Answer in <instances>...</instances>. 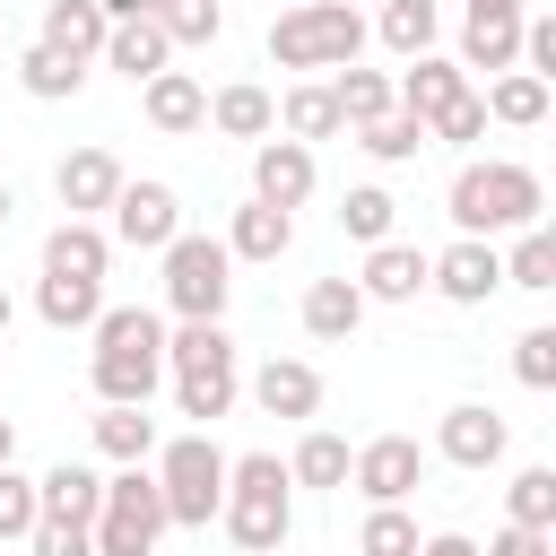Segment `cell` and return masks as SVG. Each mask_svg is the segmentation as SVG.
Masks as SVG:
<instances>
[{"mask_svg": "<svg viewBox=\"0 0 556 556\" xmlns=\"http://www.w3.org/2000/svg\"><path fill=\"white\" fill-rule=\"evenodd\" d=\"M87 330H96V356H87L96 400L148 408V400H156V382H165V321H156L148 304H104Z\"/></svg>", "mask_w": 556, "mask_h": 556, "instance_id": "1", "label": "cell"}, {"mask_svg": "<svg viewBox=\"0 0 556 556\" xmlns=\"http://www.w3.org/2000/svg\"><path fill=\"white\" fill-rule=\"evenodd\" d=\"M217 521H226V539H235L243 556H278L287 530H295V478H287V460H278V452L226 460V504H217Z\"/></svg>", "mask_w": 556, "mask_h": 556, "instance_id": "2", "label": "cell"}, {"mask_svg": "<svg viewBox=\"0 0 556 556\" xmlns=\"http://www.w3.org/2000/svg\"><path fill=\"white\" fill-rule=\"evenodd\" d=\"M539 208H547V191H539V174L530 165H513V156H486V165H460L452 174V226L460 235H521V226H539Z\"/></svg>", "mask_w": 556, "mask_h": 556, "instance_id": "3", "label": "cell"}, {"mask_svg": "<svg viewBox=\"0 0 556 556\" xmlns=\"http://www.w3.org/2000/svg\"><path fill=\"white\" fill-rule=\"evenodd\" d=\"M165 374H174V408L182 417H226L235 408V391H243V374H235V339H226V321H182V330H165Z\"/></svg>", "mask_w": 556, "mask_h": 556, "instance_id": "4", "label": "cell"}, {"mask_svg": "<svg viewBox=\"0 0 556 556\" xmlns=\"http://www.w3.org/2000/svg\"><path fill=\"white\" fill-rule=\"evenodd\" d=\"M165 530H174V521H165L156 469H148V460H122V469L104 478V504H96V521H87L96 556H156V539H165Z\"/></svg>", "mask_w": 556, "mask_h": 556, "instance_id": "5", "label": "cell"}, {"mask_svg": "<svg viewBox=\"0 0 556 556\" xmlns=\"http://www.w3.org/2000/svg\"><path fill=\"white\" fill-rule=\"evenodd\" d=\"M356 52H365V17L348 0H295L269 26V61L278 70H348Z\"/></svg>", "mask_w": 556, "mask_h": 556, "instance_id": "6", "label": "cell"}, {"mask_svg": "<svg viewBox=\"0 0 556 556\" xmlns=\"http://www.w3.org/2000/svg\"><path fill=\"white\" fill-rule=\"evenodd\" d=\"M156 495H165V521H174V530H208L217 504H226V452H217L208 434L156 443Z\"/></svg>", "mask_w": 556, "mask_h": 556, "instance_id": "7", "label": "cell"}, {"mask_svg": "<svg viewBox=\"0 0 556 556\" xmlns=\"http://www.w3.org/2000/svg\"><path fill=\"white\" fill-rule=\"evenodd\" d=\"M226 295H235V252L226 235H174L165 243V304L182 321H226Z\"/></svg>", "mask_w": 556, "mask_h": 556, "instance_id": "8", "label": "cell"}, {"mask_svg": "<svg viewBox=\"0 0 556 556\" xmlns=\"http://www.w3.org/2000/svg\"><path fill=\"white\" fill-rule=\"evenodd\" d=\"M417 478H426L417 434H374V443H356V452H348V486H356L365 504H408V495H417Z\"/></svg>", "mask_w": 556, "mask_h": 556, "instance_id": "9", "label": "cell"}, {"mask_svg": "<svg viewBox=\"0 0 556 556\" xmlns=\"http://www.w3.org/2000/svg\"><path fill=\"white\" fill-rule=\"evenodd\" d=\"M521 17L530 0H469L460 9V70H521Z\"/></svg>", "mask_w": 556, "mask_h": 556, "instance_id": "10", "label": "cell"}, {"mask_svg": "<svg viewBox=\"0 0 556 556\" xmlns=\"http://www.w3.org/2000/svg\"><path fill=\"white\" fill-rule=\"evenodd\" d=\"M426 287H434L443 304H486V295L504 287V252H495L486 235H460L452 252H426Z\"/></svg>", "mask_w": 556, "mask_h": 556, "instance_id": "11", "label": "cell"}, {"mask_svg": "<svg viewBox=\"0 0 556 556\" xmlns=\"http://www.w3.org/2000/svg\"><path fill=\"white\" fill-rule=\"evenodd\" d=\"M113 235H122L130 252H165V243L182 235L174 182H122V191H113Z\"/></svg>", "mask_w": 556, "mask_h": 556, "instance_id": "12", "label": "cell"}, {"mask_svg": "<svg viewBox=\"0 0 556 556\" xmlns=\"http://www.w3.org/2000/svg\"><path fill=\"white\" fill-rule=\"evenodd\" d=\"M504 443H513V426H504L486 400H460V408H443V426H434V452H443L452 469H495Z\"/></svg>", "mask_w": 556, "mask_h": 556, "instance_id": "13", "label": "cell"}, {"mask_svg": "<svg viewBox=\"0 0 556 556\" xmlns=\"http://www.w3.org/2000/svg\"><path fill=\"white\" fill-rule=\"evenodd\" d=\"M313 182H321V165H313L304 139H261V148H252V200H269V208H304Z\"/></svg>", "mask_w": 556, "mask_h": 556, "instance_id": "14", "label": "cell"}, {"mask_svg": "<svg viewBox=\"0 0 556 556\" xmlns=\"http://www.w3.org/2000/svg\"><path fill=\"white\" fill-rule=\"evenodd\" d=\"M356 295H365V304H417V295H426V252H417V243H400V235L365 243Z\"/></svg>", "mask_w": 556, "mask_h": 556, "instance_id": "15", "label": "cell"}, {"mask_svg": "<svg viewBox=\"0 0 556 556\" xmlns=\"http://www.w3.org/2000/svg\"><path fill=\"white\" fill-rule=\"evenodd\" d=\"M130 174H122V156L113 148H70L61 165H52V191H61V208L70 217H87V208H113V191H122Z\"/></svg>", "mask_w": 556, "mask_h": 556, "instance_id": "16", "label": "cell"}, {"mask_svg": "<svg viewBox=\"0 0 556 556\" xmlns=\"http://www.w3.org/2000/svg\"><path fill=\"white\" fill-rule=\"evenodd\" d=\"M452 96H469V70H460V61H443V52H417V61L391 78V104H400L408 122H434Z\"/></svg>", "mask_w": 556, "mask_h": 556, "instance_id": "17", "label": "cell"}, {"mask_svg": "<svg viewBox=\"0 0 556 556\" xmlns=\"http://www.w3.org/2000/svg\"><path fill=\"white\" fill-rule=\"evenodd\" d=\"M139 113H148L165 139H182V130L208 122V87H200L191 70H156V78H139Z\"/></svg>", "mask_w": 556, "mask_h": 556, "instance_id": "18", "label": "cell"}, {"mask_svg": "<svg viewBox=\"0 0 556 556\" xmlns=\"http://www.w3.org/2000/svg\"><path fill=\"white\" fill-rule=\"evenodd\" d=\"M96 61H113V70H122V78L139 87V78H156V70L174 61V43H165V26H156V17H113V26H104V52H96Z\"/></svg>", "mask_w": 556, "mask_h": 556, "instance_id": "19", "label": "cell"}, {"mask_svg": "<svg viewBox=\"0 0 556 556\" xmlns=\"http://www.w3.org/2000/svg\"><path fill=\"white\" fill-rule=\"evenodd\" d=\"M104 261H113V235L96 217H61L43 235V269H61V278H104Z\"/></svg>", "mask_w": 556, "mask_h": 556, "instance_id": "20", "label": "cell"}, {"mask_svg": "<svg viewBox=\"0 0 556 556\" xmlns=\"http://www.w3.org/2000/svg\"><path fill=\"white\" fill-rule=\"evenodd\" d=\"M252 400H261L269 417H313V408H321V374H313L304 356H269V365L252 374Z\"/></svg>", "mask_w": 556, "mask_h": 556, "instance_id": "21", "label": "cell"}, {"mask_svg": "<svg viewBox=\"0 0 556 556\" xmlns=\"http://www.w3.org/2000/svg\"><path fill=\"white\" fill-rule=\"evenodd\" d=\"M35 504H43V521H96V504H104V478L87 469V460H61V469H43L35 478Z\"/></svg>", "mask_w": 556, "mask_h": 556, "instance_id": "22", "label": "cell"}, {"mask_svg": "<svg viewBox=\"0 0 556 556\" xmlns=\"http://www.w3.org/2000/svg\"><path fill=\"white\" fill-rule=\"evenodd\" d=\"M104 26H113V17H104L96 0H43V35H35V43H52L61 61H96V52H104Z\"/></svg>", "mask_w": 556, "mask_h": 556, "instance_id": "23", "label": "cell"}, {"mask_svg": "<svg viewBox=\"0 0 556 556\" xmlns=\"http://www.w3.org/2000/svg\"><path fill=\"white\" fill-rule=\"evenodd\" d=\"M295 243V208H269V200H243L235 226H226V252L235 261H278Z\"/></svg>", "mask_w": 556, "mask_h": 556, "instance_id": "24", "label": "cell"}, {"mask_svg": "<svg viewBox=\"0 0 556 556\" xmlns=\"http://www.w3.org/2000/svg\"><path fill=\"white\" fill-rule=\"evenodd\" d=\"M208 122H217L226 139H269V130H278V96L252 87V78H235V87L208 96Z\"/></svg>", "mask_w": 556, "mask_h": 556, "instance_id": "25", "label": "cell"}, {"mask_svg": "<svg viewBox=\"0 0 556 556\" xmlns=\"http://www.w3.org/2000/svg\"><path fill=\"white\" fill-rule=\"evenodd\" d=\"M35 313H43L52 330H87V321L104 313V278H61V269H43V287H35Z\"/></svg>", "mask_w": 556, "mask_h": 556, "instance_id": "26", "label": "cell"}, {"mask_svg": "<svg viewBox=\"0 0 556 556\" xmlns=\"http://www.w3.org/2000/svg\"><path fill=\"white\" fill-rule=\"evenodd\" d=\"M356 321H365L356 278H313V287H304V330H313V339H356Z\"/></svg>", "mask_w": 556, "mask_h": 556, "instance_id": "27", "label": "cell"}, {"mask_svg": "<svg viewBox=\"0 0 556 556\" xmlns=\"http://www.w3.org/2000/svg\"><path fill=\"white\" fill-rule=\"evenodd\" d=\"M374 35H382L400 61H417V52H434V35H443V9H434V0H382Z\"/></svg>", "mask_w": 556, "mask_h": 556, "instance_id": "28", "label": "cell"}, {"mask_svg": "<svg viewBox=\"0 0 556 556\" xmlns=\"http://www.w3.org/2000/svg\"><path fill=\"white\" fill-rule=\"evenodd\" d=\"M17 87H26L35 104H61V96L87 87V61H61L52 43H26V52H17Z\"/></svg>", "mask_w": 556, "mask_h": 556, "instance_id": "29", "label": "cell"}, {"mask_svg": "<svg viewBox=\"0 0 556 556\" xmlns=\"http://www.w3.org/2000/svg\"><path fill=\"white\" fill-rule=\"evenodd\" d=\"M486 122H504V130L547 122V78H530V70H495V87H486Z\"/></svg>", "mask_w": 556, "mask_h": 556, "instance_id": "30", "label": "cell"}, {"mask_svg": "<svg viewBox=\"0 0 556 556\" xmlns=\"http://www.w3.org/2000/svg\"><path fill=\"white\" fill-rule=\"evenodd\" d=\"M278 130L287 139H339L348 122H339V104H330V78H313V87H287V104H278Z\"/></svg>", "mask_w": 556, "mask_h": 556, "instance_id": "31", "label": "cell"}, {"mask_svg": "<svg viewBox=\"0 0 556 556\" xmlns=\"http://www.w3.org/2000/svg\"><path fill=\"white\" fill-rule=\"evenodd\" d=\"M96 452H104V460H148V452H156V417L104 400V408H96Z\"/></svg>", "mask_w": 556, "mask_h": 556, "instance_id": "32", "label": "cell"}, {"mask_svg": "<svg viewBox=\"0 0 556 556\" xmlns=\"http://www.w3.org/2000/svg\"><path fill=\"white\" fill-rule=\"evenodd\" d=\"M148 17L165 26V43H174V52H182V43H191V52H208V43L226 35V0H156Z\"/></svg>", "mask_w": 556, "mask_h": 556, "instance_id": "33", "label": "cell"}, {"mask_svg": "<svg viewBox=\"0 0 556 556\" xmlns=\"http://www.w3.org/2000/svg\"><path fill=\"white\" fill-rule=\"evenodd\" d=\"M356 148H365L374 165H408V156L426 148V122H408V113L391 104V113H374V122H356Z\"/></svg>", "mask_w": 556, "mask_h": 556, "instance_id": "34", "label": "cell"}, {"mask_svg": "<svg viewBox=\"0 0 556 556\" xmlns=\"http://www.w3.org/2000/svg\"><path fill=\"white\" fill-rule=\"evenodd\" d=\"M504 287H521V295H547L556 287V235L547 226H521V243L504 252Z\"/></svg>", "mask_w": 556, "mask_h": 556, "instance_id": "35", "label": "cell"}, {"mask_svg": "<svg viewBox=\"0 0 556 556\" xmlns=\"http://www.w3.org/2000/svg\"><path fill=\"white\" fill-rule=\"evenodd\" d=\"M504 513H513L521 530H556V469H547V460L513 469V486H504Z\"/></svg>", "mask_w": 556, "mask_h": 556, "instance_id": "36", "label": "cell"}, {"mask_svg": "<svg viewBox=\"0 0 556 556\" xmlns=\"http://www.w3.org/2000/svg\"><path fill=\"white\" fill-rule=\"evenodd\" d=\"M330 104H339V122L356 130V122H374V113H391V78H382V70H356V61H348V70L330 78Z\"/></svg>", "mask_w": 556, "mask_h": 556, "instance_id": "37", "label": "cell"}, {"mask_svg": "<svg viewBox=\"0 0 556 556\" xmlns=\"http://www.w3.org/2000/svg\"><path fill=\"white\" fill-rule=\"evenodd\" d=\"M391 217H400V200H391L382 182H356V191L339 200V235H348V243H382Z\"/></svg>", "mask_w": 556, "mask_h": 556, "instance_id": "38", "label": "cell"}, {"mask_svg": "<svg viewBox=\"0 0 556 556\" xmlns=\"http://www.w3.org/2000/svg\"><path fill=\"white\" fill-rule=\"evenodd\" d=\"M287 478H295V486H348V443L313 426V434L287 452Z\"/></svg>", "mask_w": 556, "mask_h": 556, "instance_id": "39", "label": "cell"}, {"mask_svg": "<svg viewBox=\"0 0 556 556\" xmlns=\"http://www.w3.org/2000/svg\"><path fill=\"white\" fill-rule=\"evenodd\" d=\"M356 556H417V521L400 504H374L365 530H356Z\"/></svg>", "mask_w": 556, "mask_h": 556, "instance_id": "40", "label": "cell"}, {"mask_svg": "<svg viewBox=\"0 0 556 556\" xmlns=\"http://www.w3.org/2000/svg\"><path fill=\"white\" fill-rule=\"evenodd\" d=\"M426 139H443V148H469V139H486V96H452V104L426 122Z\"/></svg>", "mask_w": 556, "mask_h": 556, "instance_id": "41", "label": "cell"}, {"mask_svg": "<svg viewBox=\"0 0 556 556\" xmlns=\"http://www.w3.org/2000/svg\"><path fill=\"white\" fill-rule=\"evenodd\" d=\"M513 374H521L530 391H556V330H547V321L513 339Z\"/></svg>", "mask_w": 556, "mask_h": 556, "instance_id": "42", "label": "cell"}, {"mask_svg": "<svg viewBox=\"0 0 556 556\" xmlns=\"http://www.w3.org/2000/svg\"><path fill=\"white\" fill-rule=\"evenodd\" d=\"M43 521V504H35V478H17L9 460H0V539H26Z\"/></svg>", "mask_w": 556, "mask_h": 556, "instance_id": "43", "label": "cell"}, {"mask_svg": "<svg viewBox=\"0 0 556 556\" xmlns=\"http://www.w3.org/2000/svg\"><path fill=\"white\" fill-rule=\"evenodd\" d=\"M521 70L556 87V17H521Z\"/></svg>", "mask_w": 556, "mask_h": 556, "instance_id": "44", "label": "cell"}, {"mask_svg": "<svg viewBox=\"0 0 556 556\" xmlns=\"http://www.w3.org/2000/svg\"><path fill=\"white\" fill-rule=\"evenodd\" d=\"M26 547H35V556H96V539H87L78 521H35Z\"/></svg>", "mask_w": 556, "mask_h": 556, "instance_id": "45", "label": "cell"}, {"mask_svg": "<svg viewBox=\"0 0 556 556\" xmlns=\"http://www.w3.org/2000/svg\"><path fill=\"white\" fill-rule=\"evenodd\" d=\"M478 556H547V530H521V521H504V530H495Z\"/></svg>", "mask_w": 556, "mask_h": 556, "instance_id": "46", "label": "cell"}, {"mask_svg": "<svg viewBox=\"0 0 556 556\" xmlns=\"http://www.w3.org/2000/svg\"><path fill=\"white\" fill-rule=\"evenodd\" d=\"M417 556H478L460 530H434V539H417Z\"/></svg>", "mask_w": 556, "mask_h": 556, "instance_id": "47", "label": "cell"}, {"mask_svg": "<svg viewBox=\"0 0 556 556\" xmlns=\"http://www.w3.org/2000/svg\"><path fill=\"white\" fill-rule=\"evenodd\" d=\"M96 9H104V17H148L156 0H96Z\"/></svg>", "mask_w": 556, "mask_h": 556, "instance_id": "48", "label": "cell"}, {"mask_svg": "<svg viewBox=\"0 0 556 556\" xmlns=\"http://www.w3.org/2000/svg\"><path fill=\"white\" fill-rule=\"evenodd\" d=\"M0 460H17V426L9 417H0Z\"/></svg>", "mask_w": 556, "mask_h": 556, "instance_id": "49", "label": "cell"}, {"mask_svg": "<svg viewBox=\"0 0 556 556\" xmlns=\"http://www.w3.org/2000/svg\"><path fill=\"white\" fill-rule=\"evenodd\" d=\"M9 321H17V304H9V295H0V339H9Z\"/></svg>", "mask_w": 556, "mask_h": 556, "instance_id": "50", "label": "cell"}, {"mask_svg": "<svg viewBox=\"0 0 556 556\" xmlns=\"http://www.w3.org/2000/svg\"><path fill=\"white\" fill-rule=\"evenodd\" d=\"M9 208H17V200H9V182H0V226H9Z\"/></svg>", "mask_w": 556, "mask_h": 556, "instance_id": "51", "label": "cell"}]
</instances>
